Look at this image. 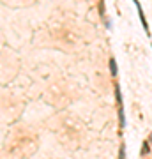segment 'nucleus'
Here are the masks:
<instances>
[{
    "mask_svg": "<svg viewBox=\"0 0 152 159\" xmlns=\"http://www.w3.org/2000/svg\"><path fill=\"white\" fill-rule=\"evenodd\" d=\"M118 157H120V159H126V147H124V145H120V150H118Z\"/></svg>",
    "mask_w": 152,
    "mask_h": 159,
    "instance_id": "obj_4",
    "label": "nucleus"
},
{
    "mask_svg": "<svg viewBox=\"0 0 152 159\" xmlns=\"http://www.w3.org/2000/svg\"><path fill=\"white\" fill-rule=\"evenodd\" d=\"M135 6H136V9H138V16H140V21H141V25H143V29L149 32V25H147V20H145V16H143V11H141V6L138 4V0H135Z\"/></svg>",
    "mask_w": 152,
    "mask_h": 159,
    "instance_id": "obj_1",
    "label": "nucleus"
},
{
    "mask_svg": "<svg viewBox=\"0 0 152 159\" xmlns=\"http://www.w3.org/2000/svg\"><path fill=\"white\" fill-rule=\"evenodd\" d=\"M115 94H117V101H118V104L122 106V96H120V87H115Z\"/></svg>",
    "mask_w": 152,
    "mask_h": 159,
    "instance_id": "obj_3",
    "label": "nucleus"
},
{
    "mask_svg": "<svg viewBox=\"0 0 152 159\" xmlns=\"http://www.w3.org/2000/svg\"><path fill=\"white\" fill-rule=\"evenodd\" d=\"M110 73H112V76H117V62H115V58L110 60Z\"/></svg>",
    "mask_w": 152,
    "mask_h": 159,
    "instance_id": "obj_2",
    "label": "nucleus"
},
{
    "mask_svg": "<svg viewBox=\"0 0 152 159\" xmlns=\"http://www.w3.org/2000/svg\"><path fill=\"white\" fill-rule=\"evenodd\" d=\"M147 152H149V143L145 142V143H143V148H141V154H143V156H145Z\"/></svg>",
    "mask_w": 152,
    "mask_h": 159,
    "instance_id": "obj_5",
    "label": "nucleus"
}]
</instances>
